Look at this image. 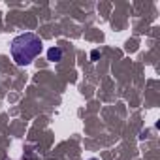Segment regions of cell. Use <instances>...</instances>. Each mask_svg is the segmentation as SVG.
<instances>
[{"label": "cell", "mask_w": 160, "mask_h": 160, "mask_svg": "<svg viewBox=\"0 0 160 160\" xmlns=\"http://www.w3.org/2000/svg\"><path fill=\"white\" fill-rule=\"evenodd\" d=\"M42 49L43 42L34 32H25L12 40V57L19 66H28L36 57H40Z\"/></svg>", "instance_id": "1"}, {"label": "cell", "mask_w": 160, "mask_h": 160, "mask_svg": "<svg viewBox=\"0 0 160 160\" xmlns=\"http://www.w3.org/2000/svg\"><path fill=\"white\" fill-rule=\"evenodd\" d=\"M62 55H64L62 49L55 45V47H51V49L47 51V60H49V62H60V60H62Z\"/></svg>", "instance_id": "2"}, {"label": "cell", "mask_w": 160, "mask_h": 160, "mask_svg": "<svg viewBox=\"0 0 160 160\" xmlns=\"http://www.w3.org/2000/svg\"><path fill=\"white\" fill-rule=\"evenodd\" d=\"M91 160H98V158H91Z\"/></svg>", "instance_id": "3"}]
</instances>
